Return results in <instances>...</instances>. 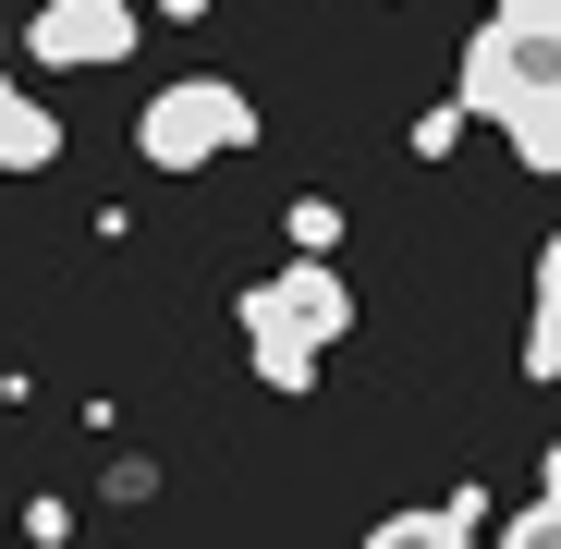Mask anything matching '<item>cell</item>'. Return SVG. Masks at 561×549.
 I'll list each match as a JSON object with an SVG mask.
<instances>
[{
	"mask_svg": "<svg viewBox=\"0 0 561 549\" xmlns=\"http://www.w3.org/2000/svg\"><path fill=\"white\" fill-rule=\"evenodd\" d=\"M244 147H256V99L220 85V73L159 85L147 123H135V159H147V171H196V159H244Z\"/></svg>",
	"mask_w": 561,
	"mask_h": 549,
	"instance_id": "1",
	"label": "cell"
},
{
	"mask_svg": "<svg viewBox=\"0 0 561 549\" xmlns=\"http://www.w3.org/2000/svg\"><path fill=\"white\" fill-rule=\"evenodd\" d=\"M561 99V13H489V37L463 49V111H537Z\"/></svg>",
	"mask_w": 561,
	"mask_h": 549,
	"instance_id": "2",
	"label": "cell"
},
{
	"mask_svg": "<svg viewBox=\"0 0 561 549\" xmlns=\"http://www.w3.org/2000/svg\"><path fill=\"white\" fill-rule=\"evenodd\" d=\"M25 49L61 73H111V61H135V0H37Z\"/></svg>",
	"mask_w": 561,
	"mask_h": 549,
	"instance_id": "3",
	"label": "cell"
},
{
	"mask_svg": "<svg viewBox=\"0 0 561 549\" xmlns=\"http://www.w3.org/2000/svg\"><path fill=\"white\" fill-rule=\"evenodd\" d=\"M256 306H268L280 330H306V342H342V330H354V294L330 282V256H294L280 282H256Z\"/></svg>",
	"mask_w": 561,
	"mask_h": 549,
	"instance_id": "4",
	"label": "cell"
},
{
	"mask_svg": "<svg viewBox=\"0 0 561 549\" xmlns=\"http://www.w3.org/2000/svg\"><path fill=\"white\" fill-rule=\"evenodd\" d=\"M244 354H256V379H268V391H306V379H318V342H306V330H280L256 294H244Z\"/></svg>",
	"mask_w": 561,
	"mask_h": 549,
	"instance_id": "5",
	"label": "cell"
},
{
	"mask_svg": "<svg viewBox=\"0 0 561 549\" xmlns=\"http://www.w3.org/2000/svg\"><path fill=\"white\" fill-rule=\"evenodd\" d=\"M61 159V123L25 99V85H0V171H49Z\"/></svg>",
	"mask_w": 561,
	"mask_h": 549,
	"instance_id": "6",
	"label": "cell"
},
{
	"mask_svg": "<svg viewBox=\"0 0 561 549\" xmlns=\"http://www.w3.org/2000/svg\"><path fill=\"white\" fill-rule=\"evenodd\" d=\"M525 379H561V232L537 256V342H525Z\"/></svg>",
	"mask_w": 561,
	"mask_h": 549,
	"instance_id": "7",
	"label": "cell"
},
{
	"mask_svg": "<svg viewBox=\"0 0 561 549\" xmlns=\"http://www.w3.org/2000/svg\"><path fill=\"white\" fill-rule=\"evenodd\" d=\"M451 537H477V501H439V513H391L379 549H451Z\"/></svg>",
	"mask_w": 561,
	"mask_h": 549,
	"instance_id": "8",
	"label": "cell"
},
{
	"mask_svg": "<svg viewBox=\"0 0 561 549\" xmlns=\"http://www.w3.org/2000/svg\"><path fill=\"white\" fill-rule=\"evenodd\" d=\"M280 232H294V256H330V244H342V208H330V196H294Z\"/></svg>",
	"mask_w": 561,
	"mask_h": 549,
	"instance_id": "9",
	"label": "cell"
},
{
	"mask_svg": "<svg viewBox=\"0 0 561 549\" xmlns=\"http://www.w3.org/2000/svg\"><path fill=\"white\" fill-rule=\"evenodd\" d=\"M463 123H477V111L439 99V111H415V135H403V147H415V159H451V147H463Z\"/></svg>",
	"mask_w": 561,
	"mask_h": 549,
	"instance_id": "10",
	"label": "cell"
},
{
	"mask_svg": "<svg viewBox=\"0 0 561 549\" xmlns=\"http://www.w3.org/2000/svg\"><path fill=\"white\" fill-rule=\"evenodd\" d=\"M477 13H561V0H477Z\"/></svg>",
	"mask_w": 561,
	"mask_h": 549,
	"instance_id": "11",
	"label": "cell"
},
{
	"mask_svg": "<svg viewBox=\"0 0 561 549\" xmlns=\"http://www.w3.org/2000/svg\"><path fill=\"white\" fill-rule=\"evenodd\" d=\"M159 13H171V25H208V0H159Z\"/></svg>",
	"mask_w": 561,
	"mask_h": 549,
	"instance_id": "12",
	"label": "cell"
},
{
	"mask_svg": "<svg viewBox=\"0 0 561 549\" xmlns=\"http://www.w3.org/2000/svg\"><path fill=\"white\" fill-rule=\"evenodd\" d=\"M549 501H561V451H549Z\"/></svg>",
	"mask_w": 561,
	"mask_h": 549,
	"instance_id": "13",
	"label": "cell"
}]
</instances>
